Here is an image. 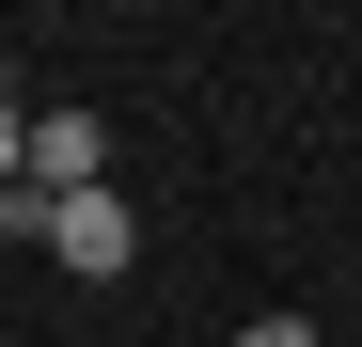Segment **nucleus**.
<instances>
[{"instance_id":"nucleus-3","label":"nucleus","mask_w":362,"mask_h":347,"mask_svg":"<svg viewBox=\"0 0 362 347\" xmlns=\"http://www.w3.org/2000/svg\"><path fill=\"white\" fill-rule=\"evenodd\" d=\"M236 347H315V316H252V331H236Z\"/></svg>"},{"instance_id":"nucleus-1","label":"nucleus","mask_w":362,"mask_h":347,"mask_svg":"<svg viewBox=\"0 0 362 347\" xmlns=\"http://www.w3.org/2000/svg\"><path fill=\"white\" fill-rule=\"evenodd\" d=\"M47 253H64L79 284H127V253H142V205H127V190H64V205H47Z\"/></svg>"},{"instance_id":"nucleus-2","label":"nucleus","mask_w":362,"mask_h":347,"mask_svg":"<svg viewBox=\"0 0 362 347\" xmlns=\"http://www.w3.org/2000/svg\"><path fill=\"white\" fill-rule=\"evenodd\" d=\"M32 190L64 205V190H110V127L95 110H32Z\"/></svg>"}]
</instances>
